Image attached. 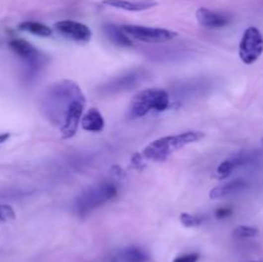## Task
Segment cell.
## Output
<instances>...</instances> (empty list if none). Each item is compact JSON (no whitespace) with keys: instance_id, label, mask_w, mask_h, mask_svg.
I'll list each match as a JSON object with an SVG mask.
<instances>
[{"instance_id":"obj_7","label":"cell","mask_w":263,"mask_h":262,"mask_svg":"<svg viewBox=\"0 0 263 262\" xmlns=\"http://www.w3.org/2000/svg\"><path fill=\"white\" fill-rule=\"evenodd\" d=\"M54 28L66 39H69L76 43H87L91 39V30L81 22L65 19V21L57 22Z\"/></svg>"},{"instance_id":"obj_17","label":"cell","mask_w":263,"mask_h":262,"mask_svg":"<svg viewBox=\"0 0 263 262\" xmlns=\"http://www.w3.org/2000/svg\"><path fill=\"white\" fill-rule=\"evenodd\" d=\"M180 221L186 228H197V226H200L203 224L204 217L199 215H192V213H181Z\"/></svg>"},{"instance_id":"obj_18","label":"cell","mask_w":263,"mask_h":262,"mask_svg":"<svg viewBox=\"0 0 263 262\" xmlns=\"http://www.w3.org/2000/svg\"><path fill=\"white\" fill-rule=\"evenodd\" d=\"M232 234H234L235 238H238V239H248V238L257 237L260 234V231H258L257 228H253V226L242 225L238 226Z\"/></svg>"},{"instance_id":"obj_14","label":"cell","mask_w":263,"mask_h":262,"mask_svg":"<svg viewBox=\"0 0 263 262\" xmlns=\"http://www.w3.org/2000/svg\"><path fill=\"white\" fill-rule=\"evenodd\" d=\"M247 162V157L245 156H236V157H231L229 160L221 162V165L217 167L216 170V177L217 179H226L231 175V173L239 166H242Z\"/></svg>"},{"instance_id":"obj_12","label":"cell","mask_w":263,"mask_h":262,"mask_svg":"<svg viewBox=\"0 0 263 262\" xmlns=\"http://www.w3.org/2000/svg\"><path fill=\"white\" fill-rule=\"evenodd\" d=\"M104 117L96 108H90L89 111L81 117L80 125L85 131L90 133H100L104 129Z\"/></svg>"},{"instance_id":"obj_23","label":"cell","mask_w":263,"mask_h":262,"mask_svg":"<svg viewBox=\"0 0 263 262\" xmlns=\"http://www.w3.org/2000/svg\"><path fill=\"white\" fill-rule=\"evenodd\" d=\"M249 262H263V261H249Z\"/></svg>"},{"instance_id":"obj_21","label":"cell","mask_w":263,"mask_h":262,"mask_svg":"<svg viewBox=\"0 0 263 262\" xmlns=\"http://www.w3.org/2000/svg\"><path fill=\"white\" fill-rule=\"evenodd\" d=\"M231 213V211L230 210H220L217 211V217H223V216H227Z\"/></svg>"},{"instance_id":"obj_5","label":"cell","mask_w":263,"mask_h":262,"mask_svg":"<svg viewBox=\"0 0 263 262\" xmlns=\"http://www.w3.org/2000/svg\"><path fill=\"white\" fill-rule=\"evenodd\" d=\"M121 28L130 39L148 44L167 43L177 37L175 31L167 30V28L146 27V26L137 25H124L121 26Z\"/></svg>"},{"instance_id":"obj_10","label":"cell","mask_w":263,"mask_h":262,"mask_svg":"<svg viewBox=\"0 0 263 262\" xmlns=\"http://www.w3.org/2000/svg\"><path fill=\"white\" fill-rule=\"evenodd\" d=\"M248 188V182L245 180L236 179L231 181L222 182V184L214 186L209 193L210 199H222V198L230 197L232 194H238L240 191L245 190Z\"/></svg>"},{"instance_id":"obj_1","label":"cell","mask_w":263,"mask_h":262,"mask_svg":"<svg viewBox=\"0 0 263 262\" xmlns=\"http://www.w3.org/2000/svg\"><path fill=\"white\" fill-rule=\"evenodd\" d=\"M84 92L72 80H59L52 84L41 98V111L56 125L63 139L73 138L84 114Z\"/></svg>"},{"instance_id":"obj_22","label":"cell","mask_w":263,"mask_h":262,"mask_svg":"<svg viewBox=\"0 0 263 262\" xmlns=\"http://www.w3.org/2000/svg\"><path fill=\"white\" fill-rule=\"evenodd\" d=\"M9 134H1L0 135V144H3V143H5L8 139H9Z\"/></svg>"},{"instance_id":"obj_11","label":"cell","mask_w":263,"mask_h":262,"mask_svg":"<svg viewBox=\"0 0 263 262\" xmlns=\"http://www.w3.org/2000/svg\"><path fill=\"white\" fill-rule=\"evenodd\" d=\"M103 5L112 6L116 9L127 10V12H142L157 6L154 0H142V1H131V0H103Z\"/></svg>"},{"instance_id":"obj_3","label":"cell","mask_w":263,"mask_h":262,"mask_svg":"<svg viewBox=\"0 0 263 262\" xmlns=\"http://www.w3.org/2000/svg\"><path fill=\"white\" fill-rule=\"evenodd\" d=\"M170 107V95L163 89H145L137 92L131 99L127 108V117L130 120L144 117L150 112H163Z\"/></svg>"},{"instance_id":"obj_20","label":"cell","mask_w":263,"mask_h":262,"mask_svg":"<svg viewBox=\"0 0 263 262\" xmlns=\"http://www.w3.org/2000/svg\"><path fill=\"white\" fill-rule=\"evenodd\" d=\"M199 255L198 253H186V255H181L177 256L174 260V262H198Z\"/></svg>"},{"instance_id":"obj_9","label":"cell","mask_w":263,"mask_h":262,"mask_svg":"<svg viewBox=\"0 0 263 262\" xmlns=\"http://www.w3.org/2000/svg\"><path fill=\"white\" fill-rule=\"evenodd\" d=\"M197 21L200 26L207 28H221L229 25L230 18L222 13L213 12L208 8H199L195 13Z\"/></svg>"},{"instance_id":"obj_19","label":"cell","mask_w":263,"mask_h":262,"mask_svg":"<svg viewBox=\"0 0 263 262\" xmlns=\"http://www.w3.org/2000/svg\"><path fill=\"white\" fill-rule=\"evenodd\" d=\"M16 219V212L8 204H0V221L8 222Z\"/></svg>"},{"instance_id":"obj_16","label":"cell","mask_w":263,"mask_h":262,"mask_svg":"<svg viewBox=\"0 0 263 262\" xmlns=\"http://www.w3.org/2000/svg\"><path fill=\"white\" fill-rule=\"evenodd\" d=\"M104 30L108 35V37L111 39L113 43H116L117 45L121 46H130L131 45V39L125 34L122 31L121 26L116 25H107L104 26Z\"/></svg>"},{"instance_id":"obj_8","label":"cell","mask_w":263,"mask_h":262,"mask_svg":"<svg viewBox=\"0 0 263 262\" xmlns=\"http://www.w3.org/2000/svg\"><path fill=\"white\" fill-rule=\"evenodd\" d=\"M9 46L17 56L21 57L30 66H32V67L40 66L41 54L32 44L26 40H22V39H13L9 41Z\"/></svg>"},{"instance_id":"obj_15","label":"cell","mask_w":263,"mask_h":262,"mask_svg":"<svg viewBox=\"0 0 263 262\" xmlns=\"http://www.w3.org/2000/svg\"><path fill=\"white\" fill-rule=\"evenodd\" d=\"M18 28L21 31H26V32H30L32 35H36V36L41 37H49L52 36L53 31L52 28L48 27L47 25H44L41 22H34V21H26L19 23Z\"/></svg>"},{"instance_id":"obj_2","label":"cell","mask_w":263,"mask_h":262,"mask_svg":"<svg viewBox=\"0 0 263 262\" xmlns=\"http://www.w3.org/2000/svg\"><path fill=\"white\" fill-rule=\"evenodd\" d=\"M203 138H204V134L200 131H194V130L177 134V135L163 136V138L149 143L142 151V157L149 161H154V162H164L172 153L179 149L185 148L186 145L199 142Z\"/></svg>"},{"instance_id":"obj_6","label":"cell","mask_w":263,"mask_h":262,"mask_svg":"<svg viewBox=\"0 0 263 262\" xmlns=\"http://www.w3.org/2000/svg\"><path fill=\"white\" fill-rule=\"evenodd\" d=\"M263 53V35L257 27H248L239 44V57L245 65H253Z\"/></svg>"},{"instance_id":"obj_4","label":"cell","mask_w":263,"mask_h":262,"mask_svg":"<svg viewBox=\"0 0 263 262\" xmlns=\"http://www.w3.org/2000/svg\"><path fill=\"white\" fill-rule=\"evenodd\" d=\"M117 195V186L111 181H103L84 190L76 199L78 215H87Z\"/></svg>"},{"instance_id":"obj_13","label":"cell","mask_w":263,"mask_h":262,"mask_svg":"<svg viewBox=\"0 0 263 262\" xmlns=\"http://www.w3.org/2000/svg\"><path fill=\"white\" fill-rule=\"evenodd\" d=\"M149 255L141 248L129 247L116 253L111 262H148Z\"/></svg>"}]
</instances>
